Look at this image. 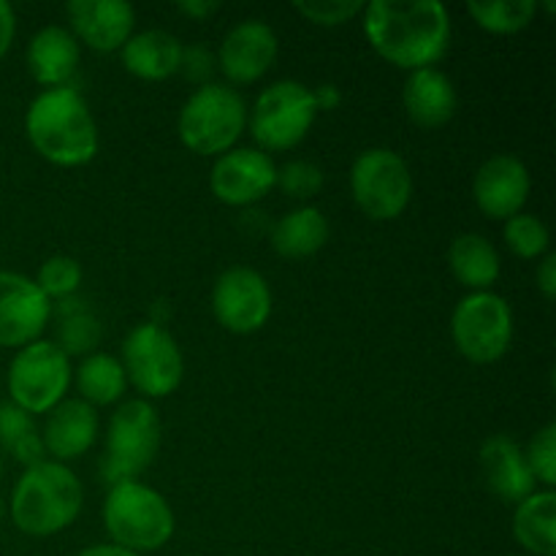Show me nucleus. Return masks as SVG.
Returning a JSON list of instances; mask_svg holds the SVG:
<instances>
[{"instance_id": "nucleus-1", "label": "nucleus", "mask_w": 556, "mask_h": 556, "mask_svg": "<svg viewBox=\"0 0 556 556\" xmlns=\"http://www.w3.org/2000/svg\"><path fill=\"white\" fill-rule=\"evenodd\" d=\"M364 33L380 58L400 68H432L451 43V16L440 0H372Z\"/></svg>"}, {"instance_id": "nucleus-2", "label": "nucleus", "mask_w": 556, "mask_h": 556, "mask_svg": "<svg viewBox=\"0 0 556 556\" xmlns=\"http://www.w3.org/2000/svg\"><path fill=\"white\" fill-rule=\"evenodd\" d=\"M33 150L58 166H85L98 152V125L90 106L74 87L38 92L25 114Z\"/></svg>"}, {"instance_id": "nucleus-3", "label": "nucleus", "mask_w": 556, "mask_h": 556, "mask_svg": "<svg viewBox=\"0 0 556 556\" xmlns=\"http://www.w3.org/2000/svg\"><path fill=\"white\" fill-rule=\"evenodd\" d=\"M85 492L71 467L60 462H38L25 467L11 492L9 514L16 530L33 538L63 532L79 516Z\"/></svg>"}, {"instance_id": "nucleus-4", "label": "nucleus", "mask_w": 556, "mask_h": 556, "mask_svg": "<svg viewBox=\"0 0 556 556\" xmlns=\"http://www.w3.org/2000/svg\"><path fill=\"white\" fill-rule=\"evenodd\" d=\"M103 525L114 546L134 554L157 552L174 535V510L161 492L139 481L114 483L103 503Z\"/></svg>"}, {"instance_id": "nucleus-5", "label": "nucleus", "mask_w": 556, "mask_h": 556, "mask_svg": "<svg viewBox=\"0 0 556 556\" xmlns=\"http://www.w3.org/2000/svg\"><path fill=\"white\" fill-rule=\"evenodd\" d=\"M248 123L244 98L233 87L206 81L195 87L179 112V139L195 155H217L231 150Z\"/></svg>"}, {"instance_id": "nucleus-6", "label": "nucleus", "mask_w": 556, "mask_h": 556, "mask_svg": "<svg viewBox=\"0 0 556 556\" xmlns=\"http://www.w3.org/2000/svg\"><path fill=\"white\" fill-rule=\"evenodd\" d=\"M161 448V416L147 400H128L112 413L101 472L109 483L136 481Z\"/></svg>"}, {"instance_id": "nucleus-7", "label": "nucleus", "mask_w": 556, "mask_h": 556, "mask_svg": "<svg viewBox=\"0 0 556 556\" xmlns=\"http://www.w3.org/2000/svg\"><path fill=\"white\" fill-rule=\"evenodd\" d=\"M353 201L372 220H394L413 195V177L405 157L389 147L364 150L351 168Z\"/></svg>"}, {"instance_id": "nucleus-8", "label": "nucleus", "mask_w": 556, "mask_h": 556, "mask_svg": "<svg viewBox=\"0 0 556 556\" xmlns=\"http://www.w3.org/2000/svg\"><path fill=\"white\" fill-rule=\"evenodd\" d=\"M451 334L465 358L492 364L505 356L514 340V313L500 293L472 291L456 304Z\"/></svg>"}, {"instance_id": "nucleus-9", "label": "nucleus", "mask_w": 556, "mask_h": 556, "mask_svg": "<svg viewBox=\"0 0 556 556\" xmlns=\"http://www.w3.org/2000/svg\"><path fill=\"white\" fill-rule=\"evenodd\" d=\"M71 383V362L52 340L20 348L9 364V394L25 413H49L60 405Z\"/></svg>"}, {"instance_id": "nucleus-10", "label": "nucleus", "mask_w": 556, "mask_h": 556, "mask_svg": "<svg viewBox=\"0 0 556 556\" xmlns=\"http://www.w3.org/2000/svg\"><path fill=\"white\" fill-rule=\"evenodd\" d=\"M315 114V90L296 79H280L258 96L250 128L264 150H291L313 128Z\"/></svg>"}, {"instance_id": "nucleus-11", "label": "nucleus", "mask_w": 556, "mask_h": 556, "mask_svg": "<svg viewBox=\"0 0 556 556\" xmlns=\"http://www.w3.org/2000/svg\"><path fill=\"white\" fill-rule=\"evenodd\" d=\"M125 378L144 396H168L185 375V358L177 340L155 320L130 329L123 345Z\"/></svg>"}, {"instance_id": "nucleus-12", "label": "nucleus", "mask_w": 556, "mask_h": 556, "mask_svg": "<svg viewBox=\"0 0 556 556\" xmlns=\"http://www.w3.org/2000/svg\"><path fill=\"white\" fill-rule=\"evenodd\" d=\"M212 309L223 329L253 334L271 315V288L253 266H231L212 286Z\"/></svg>"}, {"instance_id": "nucleus-13", "label": "nucleus", "mask_w": 556, "mask_h": 556, "mask_svg": "<svg viewBox=\"0 0 556 556\" xmlns=\"http://www.w3.org/2000/svg\"><path fill=\"white\" fill-rule=\"evenodd\" d=\"M52 302L36 280L0 269V348H25L47 329Z\"/></svg>"}, {"instance_id": "nucleus-14", "label": "nucleus", "mask_w": 556, "mask_h": 556, "mask_svg": "<svg viewBox=\"0 0 556 556\" xmlns=\"http://www.w3.org/2000/svg\"><path fill=\"white\" fill-rule=\"evenodd\" d=\"M277 185V166L266 152L239 147L223 152L210 174V188L223 204L248 206Z\"/></svg>"}, {"instance_id": "nucleus-15", "label": "nucleus", "mask_w": 556, "mask_h": 556, "mask_svg": "<svg viewBox=\"0 0 556 556\" xmlns=\"http://www.w3.org/2000/svg\"><path fill=\"white\" fill-rule=\"evenodd\" d=\"M530 188L532 179L525 161H519L516 155H505V152L483 161L472 177L476 204L481 206L483 215L494 217V220H508V217L519 215L521 206L527 204Z\"/></svg>"}, {"instance_id": "nucleus-16", "label": "nucleus", "mask_w": 556, "mask_h": 556, "mask_svg": "<svg viewBox=\"0 0 556 556\" xmlns=\"http://www.w3.org/2000/svg\"><path fill=\"white\" fill-rule=\"evenodd\" d=\"M277 33L264 20H242L223 36L217 63L220 71L237 85L255 81L275 65Z\"/></svg>"}, {"instance_id": "nucleus-17", "label": "nucleus", "mask_w": 556, "mask_h": 556, "mask_svg": "<svg viewBox=\"0 0 556 556\" xmlns=\"http://www.w3.org/2000/svg\"><path fill=\"white\" fill-rule=\"evenodd\" d=\"M65 11L76 36L96 52L123 49L134 33L136 11L128 0H71Z\"/></svg>"}, {"instance_id": "nucleus-18", "label": "nucleus", "mask_w": 556, "mask_h": 556, "mask_svg": "<svg viewBox=\"0 0 556 556\" xmlns=\"http://www.w3.org/2000/svg\"><path fill=\"white\" fill-rule=\"evenodd\" d=\"M478 459H481L483 481L503 503L519 505L535 492V476L527 465L525 451L508 434H492L483 440Z\"/></svg>"}, {"instance_id": "nucleus-19", "label": "nucleus", "mask_w": 556, "mask_h": 556, "mask_svg": "<svg viewBox=\"0 0 556 556\" xmlns=\"http://www.w3.org/2000/svg\"><path fill=\"white\" fill-rule=\"evenodd\" d=\"M98 438V413L85 400H63L49 410L43 427V451L54 456V462L79 459L92 448Z\"/></svg>"}, {"instance_id": "nucleus-20", "label": "nucleus", "mask_w": 556, "mask_h": 556, "mask_svg": "<svg viewBox=\"0 0 556 556\" xmlns=\"http://www.w3.org/2000/svg\"><path fill=\"white\" fill-rule=\"evenodd\" d=\"M79 65V41L63 25H47L27 43V71L38 85L65 87Z\"/></svg>"}, {"instance_id": "nucleus-21", "label": "nucleus", "mask_w": 556, "mask_h": 556, "mask_svg": "<svg viewBox=\"0 0 556 556\" xmlns=\"http://www.w3.org/2000/svg\"><path fill=\"white\" fill-rule=\"evenodd\" d=\"M407 117L421 128H440L456 112L454 81L438 68H418L407 76L402 90Z\"/></svg>"}, {"instance_id": "nucleus-22", "label": "nucleus", "mask_w": 556, "mask_h": 556, "mask_svg": "<svg viewBox=\"0 0 556 556\" xmlns=\"http://www.w3.org/2000/svg\"><path fill=\"white\" fill-rule=\"evenodd\" d=\"M182 41L174 33L152 27L130 36L123 43V65L141 79H166L182 63Z\"/></svg>"}, {"instance_id": "nucleus-23", "label": "nucleus", "mask_w": 556, "mask_h": 556, "mask_svg": "<svg viewBox=\"0 0 556 556\" xmlns=\"http://www.w3.org/2000/svg\"><path fill=\"white\" fill-rule=\"evenodd\" d=\"M514 535L530 556H556V494L532 492L516 505Z\"/></svg>"}, {"instance_id": "nucleus-24", "label": "nucleus", "mask_w": 556, "mask_h": 556, "mask_svg": "<svg viewBox=\"0 0 556 556\" xmlns=\"http://www.w3.org/2000/svg\"><path fill=\"white\" fill-rule=\"evenodd\" d=\"M329 239V220L318 206H299L288 212L271 228V248L282 258H307L318 253Z\"/></svg>"}, {"instance_id": "nucleus-25", "label": "nucleus", "mask_w": 556, "mask_h": 556, "mask_svg": "<svg viewBox=\"0 0 556 556\" xmlns=\"http://www.w3.org/2000/svg\"><path fill=\"white\" fill-rule=\"evenodd\" d=\"M456 280L472 291H489L500 277V253L483 233H459L448 248Z\"/></svg>"}, {"instance_id": "nucleus-26", "label": "nucleus", "mask_w": 556, "mask_h": 556, "mask_svg": "<svg viewBox=\"0 0 556 556\" xmlns=\"http://www.w3.org/2000/svg\"><path fill=\"white\" fill-rule=\"evenodd\" d=\"M76 386H79V400L87 405H114L123 396L128 378H125L123 362L112 353H90L76 369Z\"/></svg>"}, {"instance_id": "nucleus-27", "label": "nucleus", "mask_w": 556, "mask_h": 556, "mask_svg": "<svg viewBox=\"0 0 556 556\" xmlns=\"http://www.w3.org/2000/svg\"><path fill=\"white\" fill-rule=\"evenodd\" d=\"M101 320L90 309V304L79 302V299L68 296L58 304V342L54 345L65 353V356H79L87 353L90 356L92 348L101 342Z\"/></svg>"}, {"instance_id": "nucleus-28", "label": "nucleus", "mask_w": 556, "mask_h": 556, "mask_svg": "<svg viewBox=\"0 0 556 556\" xmlns=\"http://www.w3.org/2000/svg\"><path fill=\"white\" fill-rule=\"evenodd\" d=\"M0 448L9 451L16 462L25 467L43 462V440L38 434L36 424H33L30 413L16 407L14 402H3L0 405Z\"/></svg>"}, {"instance_id": "nucleus-29", "label": "nucleus", "mask_w": 556, "mask_h": 556, "mask_svg": "<svg viewBox=\"0 0 556 556\" xmlns=\"http://www.w3.org/2000/svg\"><path fill=\"white\" fill-rule=\"evenodd\" d=\"M467 11L472 20L492 33H519L535 16V0H470Z\"/></svg>"}, {"instance_id": "nucleus-30", "label": "nucleus", "mask_w": 556, "mask_h": 556, "mask_svg": "<svg viewBox=\"0 0 556 556\" xmlns=\"http://www.w3.org/2000/svg\"><path fill=\"white\" fill-rule=\"evenodd\" d=\"M505 242L514 250L519 258H541V255L548 253V244H552V233H548V226L538 215H527V212H519V215L508 217L505 220Z\"/></svg>"}, {"instance_id": "nucleus-31", "label": "nucleus", "mask_w": 556, "mask_h": 556, "mask_svg": "<svg viewBox=\"0 0 556 556\" xmlns=\"http://www.w3.org/2000/svg\"><path fill=\"white\" fill-rule=\"evenodd\" d=\"M81 266L71 255H52L41 264L36 286L47 299H68L79 291Z\"/></svg>"}, {"instance_id": "nucleus-32", "label": "nucleus", "mask_w": 556, "mask_h": 556, "mask_svg": "<svg viewBox=\"0 0 556 556\" xmlns=\"http://www.w3.org/2000/svg\"><path fill=\"white\" fill-rule=\"evenodd\" d=\"M527 465H530L535 481H543L548 489L556 486V424H546L538 429L525 451Z\"/></svg>"}, {"instance_id": "nucleus-33", "label": "nucleus", "mask_w": 556, "mask_h": 556, "mask_svg": "<svg viewBox=\"0 0 556 556\" xmlns=\"http://www.w3.org/2000/svg\"><path fill=\"white\" fill-rule=\"evenodd\" d=\"M277 185L291 199L307 201L324 188V172L309 161H288L286 166L277 168Z\"/></svg>"}, {"instance_id": "nucleus-34", "label": "nucleus", "mask_w": 556, "mask_h": 556, "mask_svg": "<svg viewBox=\"0 0 556 556\" xmlns=\"http://www.w3.org/2000/svg\"><path fill=\"white\" fill-rule=\"evenodd\" d=\"M293 9L315 25L334 27L353 20L362 11V0H296Z\"/></svg>"}, {"instance_id": "nucleus-35", "label": "nucleus", "mask_w": 556, "mask_h": 556, "mask_svg": "<svg viewBox=\"0 0 556 556\" xmlns=\"http://www.w3.org/2000/svg\"><path fill=\"white\" fill-rule=\"evenodd\" d=\"M212 68H215V58H212V52L204 47V43H193V47L182 49V63H179V71H182L190 81H201V85H206V81H210Z\"/></svg>"}, {"instance_id": "nucleus-36", "label": "nucleus", "mask_w": 556, "mask_h": 556, "mask_svg": "<svg viewBox=\"0 0 556 556\" xmlns=\"http://www.w3.org/2000/svg\"><path fill=\"white\" fill-rule=\"evenodd\" d=\"M16 36V16L9 0H0V58L11 49Z\"/></svg>"}, {"instance_id": "nucleus-37", "label": "nucleus", "mask_w": 556, "mask_h": 556, "mask_svg": "<svg viewBox=\"0 0 556 556\" xmlns=\"http://www.w3.org/2000/svg\"><path fill=\"white\" fill-rule=\"evenodd\" d=\"M535 282H538V288H541L543 296L554 299V293H556V255L554 253L543 255L541 266H538V271H535Z\"/></svg>"}, {"instance_id": "nucleus-38", "label": "nucleus", "mask_w": 556, "mask_h": 556, "mask_svg": "<svg viewBox=\"0 0 556 556\" xmlns=\"http://www.w3.org/2000/svg\"><path fill=\"white\" fill-rule=\"evenodd\" d=\"M177 9L182 11V14L193 16V20H204V16L215 14V11L220 9V3H217V0H182V3H177Z\"/></svg>"}, {"instance_id": "nucleus-39", "label": "nucleus", "mask_w": 556, "mask_h": 556, "mask_svg": "<svg viewBox=\"0 0 556 556\" xmlns=\"http://www.w3.org/2000/svg\"><path fill=\"white\" fill-rule=\"evenodd\" d=\"M76 556H139V554L128 552V548L114 546V543H101V546H90V548H85V552H79Z\"/></svg>"}, {"instance_id": "nucleus-40", "label": "nucleus", "mask_w": 556, "mask_h": 556, "mask_svg": "<svg viewBox=\"0 0 556 556\" xmlns=\"http://www.w3.org/2000/svg\"><path fill=\"white\" fill-rule=\"evenodd\" d=\"M315 103H318V109H331L334 103H340V92H337L331 85L318 87V92H315Z\"/></svg>"}, {"instance_id": "nucleus-41", "label": "nucleus", "mask_w": 556, "mask_h": 556, "mask_svg": "<svg viewBox=\"0 0 556 556\" xmlns=\"http://www.w3.org/2000/svg\"><path fill=\"white\" fill-rule=\"evenodd\" d=\"M0 476H3V459H0Z\"/></svg>"}]
</instances>
